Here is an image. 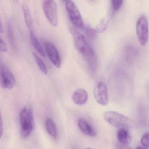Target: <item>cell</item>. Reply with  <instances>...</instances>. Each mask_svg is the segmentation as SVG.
<instances>
[{"instance_id":"obj_27","label":"cell","mask_w":149,"mask_h":149,"mask_svg":"<svg viewBox=\"0 0 149 149\" xmlns=\"http://www.w3.org/2000/svg\"><path fill=\"white\" fill-rule=\"evenodd\" d=\"M90 149V148H87V149Z\"/></svg>"},{"instance_id":"obj_18","label":"cell","mask_w":149,"mask_h":149,"mask_svg":"<svg viewBox=\"0 0 149 149\" xmlns=\"http://www.w3.org/2000/svg\"><path fill=\"white\" fill-rule=\"evenodd\" d=\"M85 35L88 39L90 40H93L95 38L97 33V31L95 29L91 28L86 27L84 29Z\"/></svg>"},{"instance_id":"obj_13","label":"cell","mask_w":149,"mask_h":149,"mask_svg":"<svg viewBox=\"0 0 149 149\" xmlns=\"http://www.w3.org/2000/svg\"><path fill=\"white\" fill-rule=\"evenodd\" d=\"M22 6L26 24L30 30V32H33V19L29 7L26 3H23Z\"/></svg>"},{"instance_id":"obj_1","label":"cell","mask_w":149,"mask_h":149,"mask_svg":"<svg viewBox=\"0 0 149 149\" xmlns=\"http://www.w3.org/2000/svg\"><path fill=\"white\" fill-rule=\"evenodd\" d=\"M77 49L86 61L91 71L95 72L97 67V56L86 38L78 30L74 28H70Z\"/></svg>"},{"instance_id":"obj_12","label":"cell","mask_w":149,"mask_h":149,"mask_svg":"<svg viewBox=\"0 0 149 149\" xmlns=\"http://www.w3.org/2000/svg\"><path fill=\"white\" fill-rule=\"evenodd\" d=\"M117 138L119 144L125 145H128L131 140L128 131L125 128H121L118 130L117 133Z\"/></svg>"},{"instance_id":"obj_17","label":"cell","mask_w":149,"mask_h":149,"mask_svg":"<svg viewBox=\"0 0 149 149\" xmlns=\"http://www.w3.org/2000/svg\"><path fill=\"white\" fill-rule=\"evenodd\" d=\"M109 22V19L107 18L103 19L97 27V31L100 33L104 32L108 26Z\"/></svg>"},{"instance_id":"obj_10","label":"cell","mask_w":149,"mask_h":149,"mask_svg":"<svg viewBox=\"0 0 149 149\" xmlns=\"http://www.w3.org/2000/svg\"><path fill=\"white\" fill-rule=\"evenodd\" d=\"M88 94L84 89L80 88L76 90L72 95V100L75 104L82 105L87 102L88 100Z\"/></svg>"},{"instance_id":"obj_3","label":"cell","mask_w":149,"mask_h":149,"mask_svg":"<svg viewBox=\"0 0 149 149\" xmlns=\"http://www.w3.org/2000/svg\"><path fill=\"white\" fill-rule=\"evenodd\" d=\"M104 118L110 124L117 128H125L132 124L131 119L124 115L114 111H108L104 114Z\"/></svg>"},{"instance_id":"obj_16","label":"cell","mask_w":149,"mask_h":149,"mask_svg":"<svg viewBox=\"0 0 149 149\" xmlns=\"http://www.w3.org/2000/svg\"><path fill=\"white\" fill-rule=\"evenodd\" d=\"M33 56L40 70L45 74H47V69L43 61L36 53H33Z\"/></svg>"},{"instance_id":"obj_11","label":"cell","mask_w":149,"mask_h":149,"mask_svg":"<svg viewBox=\"0 0 149 149\" xmlns=\"http://www.w3.org/2000/svg\"><path fill=\"white\" fill-rule=\"evenodd\" d=\"M77 124L79 129L85 135L91 136H95L96 135L95 130L85 119L80 118L78 120Z\"/></svg>"},{"instance_id":"obj_8","label":"cell","mask_w":149,"mask_h":149,"mask_svg":"<svg viewBox=\"0 0 149 149\" xmlns=\"http://www.w3.org/2000/svg\"><path fill=\"white\" fill-rule=\"evenodd\" d=\"M15 82V77L9 70L4 67L0 69V84L3 89H12Z\"/></svg>"},{"instance_id":"obj_21","label":"cell","mask_w":149,"mask_h":149,"mask_svg":"<svg viewBox=\"0 0 149 149\" xmlns=\"http://www.w3.org/2000/svg\"><path fill=\"white\" fill-rule=\"evenodd\" d=\"M8 48L6 44L3 39L0 36V52H6L7 51Z\"/></svg>"},{"instance_id":"obj_26","label":"cell","mask_w":149,"mask_h":149,"mask_svg":"<svg viewBox=\"0 0 149 149\" xmlns=\"http://www.w3.org/2000/svg\"><path fill=\"white\" fill-rule=\"evenodd\" d=\"M136 149H145L144 148H143V147H141V146H138L137 147Z\"/></svg>"},{"instance_id":"obj_15","label":"cell","mask_w":149,"mask_h":149,"mask_svg":"<svg viewBox=\"0 0 149 149\" xmlns=\"http://www.w3.org/2000/svg\"><path fill=\"white\" fill-rule=\"evenodd\" d=\"M30 39L32 44L33 46L36 49V51L40 54L41 56L44 57L45 56V52L42 47L41 45L40 44L38 41V39L36 36H35L33 32H30Z\"/></svg>"},{"instance_id":"obj_2","label":"cell","mask_w":149,"mask_h":149,"mask_svg":"<svg viewBox=\"0 0 149 149\" xmlns=\"http://www.w3.org/2000/svg\"><path fill=\"white\" fill-rule=\"evenodd\" d=\"M21 131L22 136L27 138L31 135L34 128L33 110L30 107L26 106L20 114Z\"/></svg>"},{"instance_id":"obj_23","label":"cell","mask_w":149,"mask_h":149,"mask_svg":"<svg viewBox=\"0 0 149 149\" xmlns=\"http://www.w3.org/2000/svg\"><path fill=\"white\" fill-rule=\"evenodd\" d=\"M116 149H132L128 145H125L121 144H118L117 146Z\"/></svg>"},{"instance_id":"obj_20","label":"cell","mask_w":149,"mask_h":149,"mask_svg":"<svg viewBox=\"0 0 149 149\" xmlns=\"http://www.w3.org/2000/svg\"><path fill=\"white\" fill-rule=\"evenodd\" d=\"M149 133H146L143 135L141 139V144L145 149H147L149 148Z\"/></svg>"},{"instance_id":"obj_14","label":"cell","mask_w":149,"mask_h":149,"mask_svg":"<svg viewBox=\"0 0 149 149\" xmlns=\"http://www.w3.org/2000/svg\"><path fill=\"white\" fill-rule=\"evenodd\" d=\"M45 128L49 134L53 137L57 136V131L54 122L50 118H47L45 122Z\"/></svg>"},{"instance_id":"obj_9","label":"cell","mask_w":149,"mask_h":149,"mask_svg":"<svg viewBox=\"0 0 149 149\" xmlns=\"http://www.w3.org/2000/svg\"><path fill=\"white\" fill-rule=\"evenodd\" d=\"M46 49L50 61L56 68H61V60L59 52L55 46L50 42L46 44Z\"/></svg>"},{"instance_id":"obj_7","label":"cell","mask_w":149,"mask_h":149,"mask_svg":"<svg viewBox=\"0 0 149 149\" xmlns=\"http://www.w3.org/2000/svg\"><path fill=\"white\" fill-rule=\"evenodd\" d=\"M95 99L99 104L106 106L109 102L108 88L104 82L99 81L96 84L94 88Z\"/></svg>"},{"instance_id":"obj_6","label":"cell","mask_w":149,"mask_h":149,"mask_svg":"<svg viewBox=\"0 0 149 149\" xmlns=\"http://www.w3.org/2000/svg\"><path fill=\"white\" fill-rule=\"evenodd\" d=\"M137 36L142 46L146 45L148 40V27L147 19L145 15H141L137 21Z\"/></svg>"},{"instance_id":"obj_4","label":"cell","mask_w":149,"mask_h":149,"mask_svg":"<svg viewBox=\"0 0 149 149\" xmlns=\"http://www.w3.org/2000/svg\"><path fill=\"white\" fill-rule=\"evenodd\" d=\"M65 7L70 20L74 27L78 29L83 28L84 26L81 15L75 3L71 1H67Z\"/></svg>"},{"instance_id":"obj_22","label":"cell","mask_w":149,"mask_h":149,"mask_svg":"<svg viewBox=\"0 0 149 149\" xmlns=\"http://www.w3.org/2000/svg\"><path fill=\"white\" fill-rule=\"evenodd\" d=\"M3 134V124L2 117L0 112V138H1Z\"/></svg>"},{"instance_id":"obj_24","label":"cell","mask_w":149,"mask_h":149,"mask_svg":"<svg viewBox=\"0 0 149 149\" xmlns=\"http://www.w3.org/2000/svg\"><path fill=\"white\" fill-rule=\"evenodd\" d=\"M9 36H10V39L11 40V42H12L13 43H14V39L13 35V33L12 32V29H11L10 28H9Z\"/></svg>"},{"instance_id":"obj_5","label":"cell","mask_w":149,"mask_h":149,"mask_svg":"<svg viewBox=\"0 0 149 149\" xmlns=\"http://www.w3.org/2000/svg\"><path fill=\"white\" fill-rule=\"evenodd\" d=\"M42 8L44 14L49 22L53 26H56L58 25V20L56 2L51 0L44 1Z\"/></svg>"},{"instance_id":"obj_25","label":"cell","mask_w":149,"mask_h":149,"mask_svg":"<svg viewBox=\"0 0 149 149\" xmlns=\"http://www.w3.org/2000/svg\"><path fill=\"white\" fill-rule=\"evenodd\" d=\"M4 32V29H3V25L1 20L0 19V33H3Z\"/></svg>"},{"instance_id":"obj_19","label":"cell","mask_w":149,"mask_h":149,"mask_svg":"<svg viewBox=\"0 0 149 149\" xmlns=\"http://www.w3.org/2000/svg\"><path fill=\"white\" fill-rule=\"evenodd\" d=\"M123 1H118V0H116V1H111V8H112V11L114 13L118 11L120 8L122 7L123 6Z\"/></svg>"}]
</instances>
